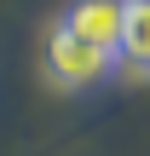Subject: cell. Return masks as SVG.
Masks as SVG:
<instances>
[{"label":"cell","instance_id":"obj_1","mask_svg":"<svg viewBox=\"0 0 150 156\" xmlns=\"http://www.w3.org/2000/svg\"><path fill=\"white\" fill-rule=\"evenodd\" d=\"M40 75H46L58 93H92V87L116 81V52L87 46L81 35H69L64 23H52L46 41H40Z\"/></svg>","mask_w":150,"mask_h":156},{"label":"cell","instance_id":"obj_2","mask_svg":"<svg viewBox=\"0 0 150 156\" xmlns=\"http://www.w3.org/2000/svg\"><path fill=\"white\" fill-rule=\"evenodd\" d=\"M121 6H127V0H69L58 23H64L69 35H81L87 46L116 52V41H121Z\"/></svg>","mask_w":150,"mask_h":156},{"label":"cell","instance_id":"obj_3","mask_svg":"<svg viewBox=\"0 0 150 156\" xmlns=\"http://www.w3.org/2000/svg\"><path fill=\"white\" fill-rule=\"evenodd\" d=\"M116 75H127V81H150V0H127V6H121Z\"/></svg>","mask_w":150,"mask_h":156}]
</instances>
